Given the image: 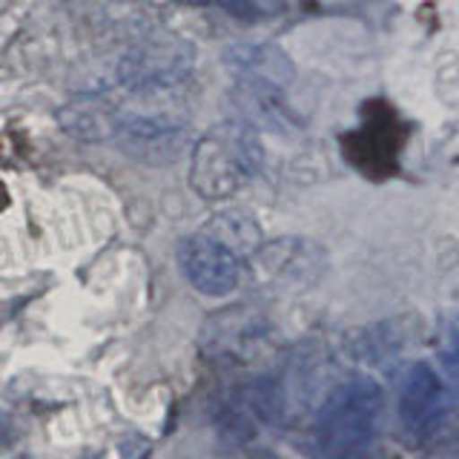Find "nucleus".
<instances>
[{
  "label": "nucleus",
  "mask_w": 459,
  "mask_h": 459,
  "mask_svg": "<svg viewBox=\"0 0 459 459\" xmlns=\"http://www.w3.org/2000/svg\"><path fill=\"white\" fill-rule=\"evenodd\" d=\"M385 396L368 373L336 385L313 420V454L319 459H362L377 437Z\"/></svg>",
  "instance_id": "nucleus-1"
},
{
  "label": "nucleus",
  "mask_w": 459,
  "mask_h": 459,
  "mask_svg": "<svg viewBox=\"0 0 459 459\" xmlns=\"http://www.w3.org/2000/svg\"><path fill=\"white\" fill-rule=\"evenodd\" d=\"M262 158V143H258V135L250 124H215L193 147L190 186L201 198H227L255 176Z\"/></svg>",
  "instance_id": "nucleus-2"
},
{
  "label": "nucleus",
  "mask_w": 459,
  "mask_h": 459,
  "mask_svg": "<svg viewBox=\"0 0 459 459\" xmlns=\"http://www.w3.org/2000/svg\"><path fill=\"white\" fill-rule=\"evenodd\" d=\"M195 52L184 38L176 35H152L135 43L118 64V83L126 95L152 100L172 95L193 75Z\"/></svg>",
  "instance_id": "nucleus-3"
},
{
  "label": "nucleus",
  "mask_w": 459,
  "mask_h": 459,
  "mask_svg": "<svg viewBox=\"0 0 459 459\" xmlns=\"http://www.w3.org/2000/svg\"><path fill=\"white\" fill-rule=\"evenodd\" d=\"M186 138V121L169 109H135L118 112L115 141L121 143L126 155L138 158L143 164H169L178 158Z\"/></svg>",
  "instance_id": "nucleus-4"
},
{
  "label": "nucleus",
  "mask_w": 459,
  "mask_h": 459,
  "mask_svg": "<svg viewBox=\"0 0 459 459\" xmlns=\"http://www.w3.org/2000/svg\"><path fill=\"white\" fill-rule=\"evenodd\" d=\"M178 264L184 270L186 281L204 296L221 299L238 287V273H241L238 258L204 233L181 238Z\"/></svg>",
  "instance_id": "nucleus-5"
},
{
  "label": "nucleus",
  "mask_w": 459,
  "mask_h": 459,
  "mask_svg": "<svg viewBox=\"0 0 459 459\" xmlns=\"http://www.w3.org/2000/svg\"><path fill=\"white\" fill-rule=\"evenodd\" d=\"M230 72L238 81V90L279 95L293 81V64L281 49L270 43H233L224 52Z\"/></svg>",
  "instance_id": "nucleus-6"
},
{
  "label": "nucleus",
  "mask_w": 459,
  "mask_h": 459,
  "mask_svg": "<svg viewBox=\"0 0 459 459\" xmlns=\"http://www.w3.org/2000/svg\"><path fill=\"white\" fill-rule=\"evenodd\" d=\"M445 411V385L428 362H416L399 391V420L408 437H425Z\"/></svg>",
  "instance_id": "nucleus-7"
},
{
  "label": "nucleus",
  "mask_w": 459,
  "mask_h": 459,
  "mask_svg": "<svg viewBox=\"0 0 459 459\" xmlns=\"http://www.w3.org/2000/svg\"><path fill=\"white\" fill-rule=\"evenodd\" d=\"M57 124H61L72 138L86 141V143H98L115 138V126H118V109H115L109 100L86 95L66 104L57 112Z\"/></svg>",
  "instance_id": "nucleus-8"
},
{
  "label": "nucleus",
  "mask_w": 459,
  "mask_h": 459,
  "mask_svg": "<svg viewBox=\"0 0 459 459\" xmlns=\"http://www.w3.org/2000/svg\"><path fill=\"white\" fill-rule=\"evenodd\" d=\"M201 233L210 236L212 241H219L221 247H227L236 258L255 253L258 244H262V230H258V224L250 219V215H244L238 210H227V212L212 215Z\"/></svg>",
  "instance_id": "nucleus-9"
},
{
  "label": "nucleus",
  "mask_w": 459,
  "mask_h": 459,
  "mask_svg": "<svg viewBox=\"0 0 459 459\" xmlns=\"http://www.w3.org/2000/svg\"><path fill=\"white\" fill-rule=\"evenodd\" d=\"M219 434L230 445H241V442H247L255 434L253 420H250V411L244 408L241 402H238V405H227L219 413Z\"/></svg>",
  "instance_id": "nucleus-10"
},
{
  "label": "nucleus",
  "mask_w": 459,
  "mask_h": 459,
  "mask_svg": "<svg viewBox=\"0 0 459 459\" xmlns=\"http://www.w3.org/2000/svg\"><path fill=\"white\" fill-rule=\"evenodd\" d=\"M219 6H224L230 14H236L241 21H258L270 18L281 9V0H215Z\"/></svg>",
  "instance_id": "nucleus-11"
},
{
  "label": "nucleus",
  "mask_w": 459,
  "mask_h": 459,
  "mask_svg": "<svg viewBox=\"0 0 459 459\" xmlns=\"http://www.w3.org/2000/svg\"><path fill=\"white\" fill-rule=\"evenodd\" d=\"M439 365H442V379L445 385L451 387V391L459 394V348L451 344V348H445L439 353Z\"/></svg>",
  "instance_id": "nucleus-12"
},
{
  "label": "nucleus",
  "mask_w": 459,
  "mask_h": 459,
  "mask_svg": "<svg viewBox=\"0 0 459 459\" xmlns=\"http://www.w3.org/2000/svg\"><path fill=\"white\" fill-rule=\"evenodd\" d=\"M150 454V442L143 437H129L121 442V456L124 459H143Z\"/></svg>",
  "instance_id": "nucleus-13"
},
{
  "label": "nucleus",
  "mask_w": 459,
  "mask_h": 459,
  "mask_svg": "<svg viewBox=\"0 0 459 459\" xmlns=\"http://www.w3.org/2000/svg\"><path fill=\"white\" fill-rule=\"evenodd\" d=\"M12 434H14V422L6 411H0V445H9L12 442Z\"/></svg>",
  "instance_id": "nucleus-14"
},
{
  "label": "nucleus",
  "mask_w": 459,
  "mask_h": 459,
  "mask_svg": "<svg viewBox=\"0 0 459 459\" xmlns=\"http://www.w3.org/2000/svg\"><path fill=\"white\" fill-rule=\"evenodd\" d=\"M176 4H186V6H204V4H212V0H176Z\"/></svg>",
  "instance_id": "nucleus-15"
},
{
  "label": "nucleus",
  "mask_w": 459,
  "mask_h": 459,
  "mask_svg": "<svg viewBox=\"0 0 459 459\" xmlns=\"http://www.w3.org/2000/svg\"><path fill=\"white\" fill-rule=\"evenodd\" d=\"M23 459H26V456H23Z\"/></svg>",
  "instance_id": "nucleus-16"
}]
</instances>
